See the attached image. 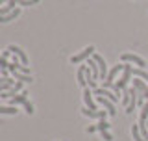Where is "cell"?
<instances>
[{
    "instance_id": "7a4b0ae2",
    "label": "cell",
    "mask_w": 148,
    "mask_h": 141,
    "mask_svg": "<svg viewBox=\"0 0 148 141\" xmlns=\"http://www.w3.org/2000/svg\"><path fill=\"white\" fill-rule=\"evenodd\" d=\"M120 62L122 63H135L139 69H145L146 67V62L141 58V56H137V54H128V52H124L122 56H120Z\"/></svg>"
},
{
    "instance_id": "4fadbf2b",
    "label": "cell",
    "mask_w": 148,
    "mask_h": 141,
    "mask_svg": "<svg viewBox=\"0 0 148 141\" xmlns=\"http://www.w3.org/2000/svg\"><path fill=\"white\" fill-rule=\"evenodd\" d=\"M87 65H89V69H91V73H92V78L95 80H100V69H98V63L95 62V59H89V62H87Z\"/></svg>"
},
{
    "instance_id": "ba28073f",
    "label": "cell",
    "mask_w": 148,
    "mask_h": 141,
    "mask_svg": "<svg viewBox=\"0 0 148 141\" xmlns=\"http://www.w3.org/2000/svg\"><path fill=\"white\" fill-rule=\"evenodd\" d=\"M83 100H85V108H89L91 111H96V102L92 100V93L89 91V87H85V91H83Z\"/></svg>"
},
{
    "instance_id": "f1b7e54d",
    "label": "cell",
    "mask_w": 148,
    "mask_h": 141,
    "mask_svg": "<svg viewBox=\"0 0 148 141\" xmlns=\"http://www.w3.org/2000/svg\"><path fill=\"white\" fill-rule=\"evenodd\" d=\"M9 2V0H0V4H8Z\"/></svg>"
},
{
    "instance_id": "7402d4cb",
    "label": "cell",
    "mask_w": 148,
    "mask_h": 141,
    "mask_svg": "<svg viewBox=\"0 0 148 141\" xmlns=\"http://www.w3.org/2000/svg\"><path fill=\"white\" fill-rule=\"evenodd\" d=\"M109 126H111V124H109L106 119H100L98 124H96V130H100V132H106V130H109Z\"/></svg>"
},
{
    "instance_id": "8fae6325",
    "label": "cell",
    "mask_w": 148,
    "mask_h": 141,
    "mask_svg": "<svg viewBox=\"0 0 148 141\" xmlns=\"http://www.w3.org/2000/svg\"><path fill=\"white\" fill-rule=\"evenodd\" d=\"M26 100H28V93H26V91H22V93H18V95H15V97H11V98H9V106L26 104Z\"/></svg>"
},
{
    "instance_id": "ffe728a7",
    "label": "cell",
    "mask_w": 148,
    "mask_h": 141,
    "mask_svg": "<svg viewBox=\"0 0 148 141\" xmlns=\"http://www.w3.org/2000/svg\"><path fill=\"white\" fill-rule=\"evenodd\" d=\"M130 100H132V93H130V87H126V89H122V98H120V102H122L124 106H128Z\"/></svg>"
},
{
    "instance_id": "52a82bcc",
    "label": "cell",
    "mask_w": 148,
    "mask_h": 141,
    "mask_svg": "<svg viewBox=\"0 0 148 141\" xmlns=\"http://www.w3.org/2000/svg\"><path fill=\"white\" fill-rule=\"evenodd\" d=\"M82 113L85 117H92V119H106L108 110H100V111H91L89 108H82Z\"/></svg>"
},
{
    "instance_id": "603a6c76",
    "label": "cell",
    "mask_w": 148,
    "mask_h": 141,
    "mask_svg": "<svg viewBox=\"0 0 148 141\" xmlns=\"http://www.w3.org/2000/svg\"><path fill=\"white\" fill-rule=\"evenodd\" d=\"M13 86H15V82H13V80L9 78L6 84H2V86H0V95H2V93H6V91H9V89H11Z\"/></svg>"
},
{
    "instance_id": "d4e9b609",
    "label": "cell",
    "mask_w": 148,
    "mask_h": 141,
    "mask_svg": "<svg viewBox=\"0 0 148 141\" xmlns=\"http://www.w3.org/2000/svg\"><path fill=\"white\" fill-rule=\"evenodd\" d=\"M102 138H104L106 141H113V135H111L108 130H106V132H102Z\"/></svg>"
},
{
    "instance_id": "4316f807",
    "label": "cell",
    "mask_w": 148,
    "mask_h": 141,
    "mask_svg": "<svg viewBox=\"0 0 148 141\" xmlns=\"http://www.w3.org/2000/svg\"><path fill=\"white\" fill-rule=\"evenodd\" d=\"M2 56H4V58H6V59H8V58H9V56H11V52H9V50H4V52H2Z\"/></svg>"
},
{
    "instance_id": "5b68a950",
    "label": "cell",
    "mask_w": 148,
    "mask_h": 141,
    "mask_svg": "<svg viewBox=\"0 0 148 141\" xmlns=\"http://www.w3.org/2000/svg\"><path fill=\"white\" fill-rule=\"evenodd\" d=\"M92 59H95L96 63H98V69H100V80H108V65H106V62H104V58L102 56H98V54H92Z\"/></svg>"
},
{
    "instance_id": "9a60e30c",
    "label": "cell",
    "mask_w": 148,
    "mask_h": 141,
    "mask_svg": "<svg viewBox=\"0 0 148 141\" xmlns=\"http://www.w3.org/2000/svg\"><path fill=\"white\" fill-rule=\"evenodd\" d=\"M15 4H17V0H9V2L6 4L4 8H0V17H4V15H9L11 11H15Z\"/></svg>"
},
{
    "instance_id": "484cf974",
    "label": "cell",
    "mask_w": 148,
    "mask_h": 141,
    "mask_svg": "<svg viewBox=\"0 0 148 141\" xmlns=\"http://www.w3.org/2000/svg\"><path fill=\"white\" fill-rule=\"evenodd\" d=\"M85 132H87V134H92V132H96V124H92V126H87V128H85Z\"/></svg>"
},
{
    "instance_id": "9c48e42d",
    "label": "cell",
    "mask_w": 148,
    "mask_h": 141,
    "mask_svg": "<svg viewBox=\"0 0 148 141\" xmlns=\"http://www.w3.org/2000/svg\"><path fill=\"white\" fill-rule=\"evenodd\" d=\"M95 95L106 97V98H109L111 102H119V95H113V93H111V91H108L106 87H96V89H95Z\"/></svg>"
},
{
    "instance_id": "e0dca14e",
    "label": "cell",
    "mask_w": 148,
    "mask_h": 141,
    "mask_svg": "<svg viewBox=\"0 0 148 141\" xmlns=\"http://www.w3.org/2000/svg\"><path fill=\"white\" fill-rule=\"evenodd\" d=\"M11 74L15 76V80H18V82H24V84L32 82V74H22V73H18V70H15V73H11Z\"/></svg>"
},
{
    "instance_id": "f546056e",
    "label": "cell",
    "mask_w": 148,
    "mask_h": 141,
    "mask_svg": "<svg viewBox=\"0 0 148 141\" xmlns=\"http://www.w3.org/2000/svg\"><path fill=\"white\" fill-rule=\"evenodd\" d=\"M146 128H148V123H146Z\"/></svg>"
},
{
    "instance_id": "5bb4252c",
    "label": "cell",
    "mask_w": 148,
    "mask_h": 141,
    "mask_svg": "<svg viewBox=\"0 0 148 141\" xmlns=\"http://www.w3.org/2000/svg\"><path fill=\"white\" fill-rule=\"evenodd\" d=\"M21 15V9L18 8H15V11H11L9 15H4V17H0V24H6V22H9V21H15V19Z\"/></svg>"
},
{
    "instance_id": "6da1fadb",
    "label": "cell",
    "mask_w": 148,
    "mask_h": 141,
    "mask_svg": "<svg viewBox=\"0 0 148 141\" xmlns=\"http://www.w3.org/2000/svg\"><path fill=\"white\" fill-rule=\"evenodd\" d=\"M132 69H133L132 65L124 63L122 76H120V80H119V82H115V84H113V87H111L115 93H117V95H119V91H122V89H126V87H128V82H130V80H132V76H133V74H132Z\"/></svg>"
},
{
    "instance_id": "8992f818",
    "label": "cell",
    "mask_w": 148,
    "mask_h": 141,
    "mask_svg": "<svg viewBox=\"0 0 148 141\" xmlns=\"http://www.w3.org/2000/svg\"><path fill=\"white\" fill-rule=\"evenodd\" d=\"M98 98H96V100L100 102L102 106H104V110H108V113L111 115V117H115L117 115V110H115V102H111L109 98H106V97H100V95H96Z\"/></svg>"
},
{
    "instance_id": "2e32d148",
    "label": "cell",
    "mask_w": 148,
    "mask_h": 141,
    "mask_svg": "<svg viewBox=\"0 0 148 141\" xmlns=\"http://www.w3.org/2000/svg\"><path fill=\"white\" fill-rule=\"evenodd\" d=\"M132 74L135 78H141V80H145V82L148 84V73L145 69H139V67H135V69H132Z\"/></svg>"
},
{
    "instance_id": "d6986e66",
    "label": "cell",
    "mask_w": 148,
    "mask_h": 141,
    "mask_svg": "<svg viewBox=\"0 0 148 141\" xmlns=\"http://www.w3.org/2000/svg\"><path fill=\"white\" fill-rule=\"evenodd\" d=\"M0 113L2 115H17L15 106H0Z\"/></svg>"
},
{
    "instance_id": "7c38bea8",
    "label": "cell",
    "mask_w": 148,
    "mask_h": 141,
    "mask_svg": "<svg viewBox=\"0 0 148 141\" xmlns=\"http://www.w3.org/2000/svg\"><path fill=\"white\" fill-rule=\"evenodd\" d=\"M87 63L85 65H80V69H78V84H80L82 87H87Z\"/></svg>"
},
{
    "instance_id": "44dd1931",
    "label": "cell",
    "mask_w": 148,
    "mask_h": 141,
    "mask_svg": "<svg viewBox=\"0 0 148 141\" xmlns=\"http://www.w3.org/2000/svg\"><path fill=\"white\" fill-rule=\"evenodd\" d=\"M22 84L24 82H15V86L9 89V97H15L17 93H22Z\"/></svg>"
},
{
    "instance_id": "277c9868",
    "label": "cell",
    "mask_w": 148,
    "mask_h": 141,
    "mask_svg": "<svg viewBox=\"0 0 148 141\" xmlns=\"http://www.w3.org/2000/svg\"><path fill=\"white\" fill-rule=\"evenodd\" d=\"M8 50H9L11 54H15L17 58H18V62H21L22 65H26V67H28V56L24 54V50H22L21 46H17V45H9V46H8Z\"/></svg>"
},
{
    "instance_id": "3957f363",
    "label": "cell",
    "mask_w": 148,
    "mask_h": 141,
    "mask_svg": "<svg viewBox=\"0 0 148 141\" xmlns=\"http://www.w3.org/2000/svg\"><path fill=\"white\" fill-rule=\"evenodd\" d=\"M95 54V46L92 45H89L87 48H83L82 52H78V54H74L72 58H71V63H82V62H85L89 56H92Z\"/></svg>"
},
{
    "instance_id": "ac0fdd59",
    "label": "cell",
    "mask_w": 148,
    "mask_h": 141,
    "mask_svg": "<svg viewBox=\"0 0 148 141\" xmlns=\"http://www.w3.org/2000/svg\"><path fill=\"white\" fill-rule=\"evenodd\" d=\"M132 135H133V141H145V138L141 135V130H139V124L132 126Z\"/></svg>"
},
{
    "instance_id": "83f0119b",
    "label": "cell",
    "mask_w": 148,
    "mask_h": 141,
    "mask_svg": "<svg viewBox=\"0 0 148 141\" xmlns=\"http://www.w3.org/2000/svg\"><path fill=\"white\" fill-rule=\"evenodd\" d=\"M8 80H9V78H4V76H2V78H0V86H2V84H6Z\"/></svg>"
},
{
    "instance_id": "cb8c5ba5",
    "label": "cell",
    "mask_w": 148,
    "mask_h": 141,
    "mask_svg": "<svg viewBox=\"0 0 148 141\" xmlns=\"http://www.w3.org/2000/svg\"><path fill=\"white\" fill-rule=\"evenodd\" d=\"M24 108H26V113H28V115H32V113H34V104H32L30 100H26Z\"/></svg>"
},
{
    "instance_id": "30bf717a",
    "label": "cell",
    "mask_w": 148,
    "mask_h": 141,
    "mask_svg": "<svg viewBox=\"0 0 148 141\" xmlns=\"http://www.w3.org/2000/svg\"><path fill=\"white\" fill-rule=\"evenodd\" d=\"M122 70H124V63H119V65H115V67L109 70V74H108V80H106V82H108V84H115V78H117V74H119V73H122Z\"/></svg>"
}]
</instances>
